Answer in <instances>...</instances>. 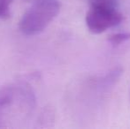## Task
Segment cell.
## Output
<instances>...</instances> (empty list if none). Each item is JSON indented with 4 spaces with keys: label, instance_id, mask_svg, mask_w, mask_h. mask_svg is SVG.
Wrapping results in <instances>:
<instances>
[{
    "label": "cell",
    "instance_id": "cell-7",
    "mask_svg": "<svg viewBox=\"0 0 130 129\" xmlns=\"http://www.w3.org/2000/svg\"><path fill=\"white\" fill-rule=\"evenodd\" d=\"M24 1H26V2H36V1H37V0H24Z\"/></svg>",
    "mask_w": 130,
    "mask_h": 129
},
{
    "label": "cell",
    "instance_id": "cell-5",
    "mask_svg": "<svg viewBox=\"0 0 130 129\" xmlns=\"http://www.w3.org/2000/svg\"><path fill=\"white\" fill-rule=\"evenodd\" d=\"M130 40V32L126 33H117V34H111L108 38V41L114 46L120 45L121 43Z\"/></svg>",
    "mask_w": 130,
    "mask_h": 129
},
{
    "label": "cell",
    "instance_id": "cell-3",
    "mask_svg": "<svg viewBox=\"0 0 130 129\" xmlns=\"http://www.w3.org/2000/svg\"><path fill=\"white\" fill-rule=\"evenodd\" d=\"M122 73H123V69L121 67L118 66L111 69L108 73H106L103 77H100L92 81L99 88L107 90L108 88H112L113 85L116 84V82L119 81Z\"/></svg>",
    "mask_w": 130,
    "mask_h": 129
},
{
    "label": "cell",
    "instance_id": "cell-2",
    "mask_svg": "<svg viewBox=\"0 0 130 129\" xmlns=\"http://www.w3.org/2000/svg\"><path fill=\"white\" fill-rule=\"evenodd\" d=\"M122 21L123 15L118 10L98 7H90L85 18L88 29L95 34H101L118 26Z\"/></svg>",
    "mask_w": 130,
    "mask_h": 129
},
{
    "label": "cell",
    "instance_id": "cell-4",
    "mask_svg": "<svg viewBox=\"0 0 130 129\" xmlns=\"http://www.w3.org/2000/svg\"><path fill=\"white\" fill-rule=\"evenodd\" d=\"M90 7L118 10L119 0H88Z\"/></svg>",
    "mask_w": 130,
    "mask_h": 129
},
{
    "label": "cell",
    "instance_id": "cell-1",
    "mask_svg": "<svg viewBox=\"0 0 130 129\" xmlns=\"http://www.w3.org/2000/svg\"><path fill=\"white\" fill-rule=\"evenodd\" d=\"M59 0H37L23 14L19 28L23 34L36 35L50 25L60 12Z\"/></svg>",
    "mask_w": 130,
    "mask_h": 129
},
{
    "label": "cell",
    "instance_id": "cell-6",
    "mask_svg": "<svg viewBox=\"0 0 130 129\" xmlns=\"http://www.w3.org/2000/svg\"><path fill=\"white\" fill-rule=\"evenodd\" d=\"M13 0H0V19H8L11 16L10 5Z\"/></svg>",
    "mask_w": 130,
    "mask_h": 129
},
{
    "label": "cell",
    "instance_id": "cell-8",
    "mask_svg": "<svg viewBox=\"0 0 130 129\" xmlns=\"http://www.w3.org/2000/svg\"><path fill=\"white\" fill-rule=\"evenodd\" d=\"M129 99H130V92H129Z\"/></svg>",
    "mask_w": 130,
    "mask_h": 129
}]
</instances>
